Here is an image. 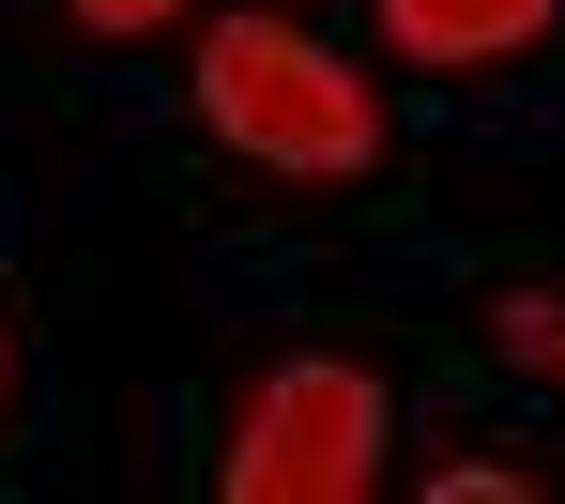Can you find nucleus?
<instances>
[{
	"instance_id": "obj_1",
	"label": "nucleus",
	"mask_w": 565,
	"mask_h": 504,
	"mask_svg": "<svg viewBox=\"0 0 565 504\" xmlns=\"http://www.w3.org/2000/svg\"><path fill=\"white\" fill-rule=\"evenodd\" d=\"M199 107H214L230 153L306 169V184H337V169H367V153H382L367 77H337V62H321L306 31H276V15H230V31L199 46Z\"/></svg>"
},
{
	"instance_id": "obj_2",
	"label": "nucleus",
	"mask_w": 565,
	"mask_h": 504,
	"mask_svg": "<svg viewBox=\"0 0 565 504\" xmlns=\"http://www.w3.org/2000/svg\"><path fill=\"white\" fill-rule=\"evenodd\" d=\"M367 474H382L367 367H276L230 428V504H352Z\"/></svg>"
},
{
	"instance_id": "obj_3",
	"label": "nucleus",
	"mask_w": 565,
	"mask_h": 504,
	"mask_svg": "<svg viewBox=\"0 0 565 504\" xmlns=\"http://www.w3.org/2000/svg\"><path fill=\"white\" fill-rule=\"evenodd\" d=\"M382 31H397V62H504L551 31V0H382Z\"/></svg>"
},
{
	"instance_id": "obj_4",
	"label": "nucleus",
	"mask_w": 565,
	"mask_h": 504,
	"mask_svg": "<svg viewBox=\"0 0 565 504\" xmlns=\"http://www.w3.org/2000/svg\"><path fill=\"white\" fill-rule=\"evenodd\" d=\"M489 336H504L535 383H565V291H504V305H489Z\"/></svg>"
},
{
	"instance_id": "obj_5",
	"label": "nucleus",
	"mask_w": 565,
	"mask_h": 504,
	"mask_svg": "<svg viewBox=\"0 0 565 504\" xmlns=\"http://www.w3.org/2000/svg\"><path fill=\"white\" fill-rule=\"evenodd\" d=\"M77 15H93V31H153L169 0H77Z\"/></svg>"
}]
</instances>
